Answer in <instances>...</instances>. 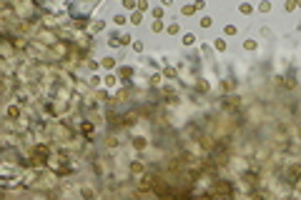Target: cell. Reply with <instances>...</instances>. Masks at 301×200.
Listing matches in <instances>:
<instances>
[{
	"label": "cell",
	"mask_w": 301,
	"mask_h": 200,
	"mask_svg": "<svg viewBox=\"0 0 301 200\" xmlns=\"http://www.w3.org/2000/svg\"><path fill=\"white\" fill-rule=\"evenodd\" d=\"M131 173H133V175H138V173H143V165H138V163H133V165H131Z\"/></svg>",
	"instance_id": "cell-1"
}]
</instances>
